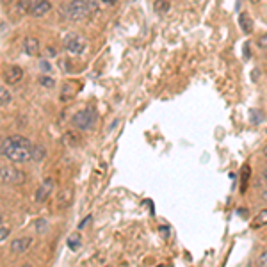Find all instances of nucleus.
Returning a JSON list of instances; mask_svg holds the SVG:
<instances>
[{"instance_id": "nucleus-14", "label": "nucleus", "mask_w": 267, "mask_h": 267, "mask_svg": "<svg viewBox=\"0 0 267 267\" xmlns=\"http://www.w3.org/2000/svg\"><path fill=\"white\" fill-rule=\"evenodd\" d=\"M239 23H241V29L244 34H251V30H253V25H251V18L248 16L246 13H242L241 16H239Z\"/></svg>"}, {"instance_id": "nucleus-24", "label": "nucleus", "mask_w": 267, "mask_h": 267, "mask_svg": "<svg viewBox=\"0 0 267 267\" xmlns=\"http://www.w3.org/2000/svg\"><path fill=\"white\" fill-rule=\"evenodd\" d=\"M259 266L267 267V251H264V253L260 255V259H259Z\"/></svg>"}, {"instance_id": "nucleus-1", "label": "nucleus", "mask_w": 267, "mask_h": 267, "mask_svg": "<svg viewBox=\"0 0 267 267\" xmlns=\"http://www.w3.org/2000/svg\"><path fill=\"white\" fill-rule=\"evenodd\" d=\"M32 142L23 135H9L0 142V153L11 162H27L32 160Z\"/></svg>"}, {"instance_id": "nucleus-12", "label": "nucleus", "mask_w": 267, "mask_h": 267, "mask_svg": "<svg viewBox=\"0 0 267 267\" xmlns=\"http://www.w3.org/2000/svg\"><path fill=\"white\" fill-rule=\"evenodd\" d=\"M77 89H79V86H77V84H73V86H71V82H68L66 86L63 88V91H61V100L66 102V100H70V98H73V96H75V93H77Z\"/></svg>"}, {"instance_id": "nucleus-29", "label": "nucleus", "mask_w": 267, "mask_h": 267, "mask_svg": "<svg viewBox=\"0 0 267 267\" xmlns=\"http://www.w3.org/2000/svg\"><path fill=\"white\" fill-rule=\"evenodd\" d=\"M264 178L267 180V169H266V171H264Z\"/></svg>"}, {"instance_id": "nucleus-32", "label": "nucleus", "mask_w": 267, "mask_h": 267, "mask_svg": "<svg viewBox=\"0 0 267 267\" xmlns=\"http://www.w3.org/2000/svg\"><path fill=\"white\" fill-rule=\"evenodd\" d=\"M0 223H2V214H0Z\"/></svg>"}, {"instance_id": "nucleus-11", "label": "nucleus", "mask_w": 267, "mask_h": 267, "mask_svg": "<svg viewBox=\"0 0 267 267\" xmlns=\"http://www.w3.org/2000/svg\"><path fill=\"white\" fill-rule=\"evenodd\" d=\"M71 201H73V191H71V189H63V191L57 194L55 205H57L59 209H66L68 205H71Z\"/></svg>"}, {"instance_id": "nucleus-17", "label": "nucleus", "mask_w": 267, "mask_h": 267, "mask_svg": "<svg viewBox=\"0 0 267 267\" xmlns=\"http://www.w3.org/2000/svg\"><path fill=\"white\" fill-rule=\"evenodd\" d=\"M64 142H66L68 146H75L77 142H79V135H77V134H73V132L64 134Z\"/></svg>"}, {"instance_id": "nucleus-2", "label": "nucleus", "mask_w": 267, "mask_h": 267, "mask_svg": "<svg viewBox=\"0 0 267 267\" xmlns=\"http://www.w3.org/2000/svg\"><path fill=\"white\" fill-rule=\"evenodd\" d=\"M100 13L98 0H71L64 7V16L70 21H84Z\"/></svg>"}, {"instance_id": "nucleus-31", "label": "nucleus", "mask_w": 267, "mask_h": 267, "mask_svg": "<svg viewBox=\"0 0 267 267\" xmlns=\"http://www.w3.org/2000/svg\"><path fill=\"white\" fill-rule=\"evenodd\" d=\"M251 2H260V0H251Z\"/></svg>"}, {"instance_id": "nucleus-28", "label": "nucleus", "mask_w": 267, "mask_h": 267, "mask_svg": "<svg viewBox=\"0 0 267 267\" xmlns=\"http://www.w3.org/2000/svg\"><path fill=\"white\" fill-rule=\"evenodd\" d=\"M105 4H114V2H116V0H104Z\"/></svg>"}, {"instance_id": "nucleus-7", "label": "nucleus", "mask_w": 267, "mask_h": 267, "mask_svg": "<svg viewBox=\"0 0 267 267\" xmlns=\"http://www.w3.org/2000/svg\"><path fill=\"white\" fill-rule=\"evenodd\" d=\"M52 191H54V180L46 178L45 182L38 187V191H36V201H38V203L46 201L48 200V196L52 194Z\"/></svg>"}, {"instance_id": "nucleus-26", "label": "nucleus", "mask_w": 267, "mask_h": 267, "mask_svg": "<svg viewBox=\"0 0 267 267\" xmlns=\"http://www.w3.org/2000/svg\"><path fill=\"white\" fill-rule=\"evenodd\" d=\"M39 66H41V70H45V71H50V64L46 63V61H41V63H39Z\"/></svg>"}, {"instance_id": "nucleus-15", "label": "nucleus", "mask_w": 267, "mask_h": 267, "mask_svg": "<svg viewBox=\"0 0 267 267\" xmlns=\"http://www.w3.org/2000/svg\"><path fill=\"white\" fill-rule=\"evenodd\" d=\"M45 157H46V148L41 146V144H34L32 146V160L41 162Z\"/></svg>"}, {"instance_id": "nucleus-27", "label": "nucleus", "mask_w": 267, "mask_h": 267, "mask_svg": "<svg viewBox=\"0 0 267 267\" xmlns=\"http://www.w3.org/2000/svg\"><path fill=\"white\" fill-rule=\"evenodd\" d=\"M262 200H264V201H266V203H267V189H266V191L262 192Z\"/></svg>"}, {"instance_id": "nucleus-21", "label": "nucleus", "mask_w": 267, "mask_h": 267, "mask_svg": "<svg viewBox=\"0 0 267 267\" xmlns=\"http://www.w3.org/2000/svg\"><path fill=\"white\" fill-rule=\"evenodd\" d=\"M71 237H73V239H70V241H68V244H70L73 250H77V248H79V244H80L79 235H71Z\"/></svg>"}, {"instance_id": "nucleus-16", "label": "nucleus", "mask_w": 267, "mask_h": 267, "mask_svg": "<svg viewBox=\"0 0 267 267\" xmlns=\"http://www.w3.org/2000/svg\"><path fill=\"white\" fill-rule=\"evenodd\" d=\"M153 7L157 13L164 14V13H167V9H169V2H167V0H157L153 4Z\"/></svg>"}, {"instance_id": "nucleus-5", "label": "nucleus", "mask_w": 267, "mask_h": 267, "mask_svg": "<svg viewBox=\"0 0 267 267\" xmlns=\"http://www.w3.org/2000/svg\"><path fill=\"white\" fill-rule=\"evenodd\" d=\"M64 48L70 54H82L86 50V39L80 34H70L64 39Z\"/></svg>"}, {"instance_id": "nucleus-9", "label": "nucleus", "mask_w": 267, "mask_h": 267, "mask_svg": "<svg viewBox=\"0 0 267 267\" xmlns=\"http://www.w3.org/2000/svg\"><path fill=\"white\" fill-rule=\"evenodd\" d=\"M32 246V237H18L11 242V251L13 253H25Z\"/></svg>"}, {"instance_id": "nucleus-30", "label": "nucleus", "mask_w": 267, "mask_h": 267, "mask_svg": "<svg viewBox=\"0 0 267 267\" xmlns=\"http://www.w3.org/2000/svg\"><path fill=\"white\" fill-rule=\"evenodd\" d=\"M264 155H266V157H267V146L264 148Z\"/></svg>"}, {"instance_id": "nucleus-4", "label": "nucleus", "mask_w": 267, "mask_h": 267, "mask_svg": "<svg viewBox=\"0 0 267 267\" xmlns=\"http://www.w3.org/2000/svg\"><path fill=\"white\" fill-rule=\"evenodd\" d=\"M96 120H98V114L93 107H88V109H82L75 116L71 118V123L73 127L79 130H91L95 127Z\"/></svg>"}, {"instance_id": "nucleus-22", "label": "nucleus", "mask_w": 267, "mask_h": 267, "mask_svg": "<svg viewBox=\"0 0 267 267\" xmlns=\"http://www.w3.org/2000/svg\"><path fill=\"white\" fill-rule=\"evenodd\" d=\"M257 45L260 46V48H264V50H267V34H264V36H260L259 41H257Z\"/></svg>"}, {"instance_id": "nucleus-25", "label": "nucleus", "mask_w": 267, "mask_h": 267, "mask_svg": "<svg viewBox=\"0 0 267 267\" xmlns=\"http://www.w3.org/2000/svg\"><path fill=\"white\" fill-rule=\"evenodd\" d=\"M45 230H46V221H45V219H43V221L39 219V221H38V232L41 234V232H45Z\"/></svg>"}, {"instance_id": "nucleus-23", "label": "nucleus", "mask_w": 267, "mask_h": 267, "mask_svg": "<svg viewBox=\"0 0 267 267\" xmlns=\"http://www.w3.org/2000/svg\"><path fill=\"white\" fill-rule=\"evenodd\" d=\"M7 237H9V228H5V226H0V242H4Z\"/></svg>"}, {"instance_id": "nucleus-10", "label": "nucleus", "mask_w": 267, "mask_h": 267, "mask_svg": "<svg viewBox=\"0 0 267 267\" xmlns=\"http://www.w3.org/2000/svg\"><path fill=\"white\" fill-rule=\"evenodd\" d=\"M23 52H25L29 57H36V55H39V41L36 38H25V41H23Z\"/></svg>"}, {"instance_id": "nucleus-20", "label": "nucleus", "mask_w": 267, "mask_h": 267, "mask_svg": "<svg viewBox=\"0 0 267 267\" xmlns=\"http://www.w3.org/2000/svg\"><path fill=\"white\" fill-rule=\"evenodd\" d=\"M242 171H244V176H242V185H241V191H246L248 175H250V167H248V166H244V167H242Z\"/></svg>"}, {"instance_id": "nucleus-3", "label": "nucleus", "mask_w": 267, "mask_h": 267, "mask_svg": "<svg viewBox=\"0 0 267 267\" xmlns=\"http://www.w3.org/2000/svg\"><path fill=\"white\" fill-rule=\"evenodd\" d=\"M27 175L14 166H0V185H23Z\"/></svg>"}, {"instance_id": "nucleus-19", "label": "nucleus", "mask_w": 267, "mask_h": 267, "mask_svg": "<svg viewBox=\"0 0 267 267\" xmlns=\"http://www.w3.org/2000/svg\"><path fill=\"white\" fill-rule=\"evenodd\" d=\"M39 84H41V86H45V88H54V86H55L54 79H52V77H46V75L39 77Z\"/></svg>"}, {"instance_id": "nucleus-6", "label": "nucleus", "mask_w": 267, "mask_h": 267, "mask_svg": "<svg viewBox=\"0 0 267 267\" xmlns=\"http://www.w3.org/2000/svg\"><path fill=\"white\" fill-rule=\"evenodd\" d=\"M23 79V70H21L20 66H16V64H11V66H7L5 68V71H4V80L7 84H18L20 80Z\"/></svg>"}, {"instance_id": "nucleus-18", "label": "nucleus", "mask_w": 267, "mask_h": 267, "mask_svg": "<svg viewBox=\"0 0 267 267\" xmlns=\"http://www.w3.org/2000/svg\"><path fill=\"white\" fill-rule=\"evenodd\" d=\"M11 98H13V96H11V93H9L5 88H2V86H0V104H2V105L9 104V102H11Z\"/></svg>"}, {"instance_id": "nucleus-8", "label": "nucleus", "mask_w": 267, "mask_h": 267, "mask_svg": "<svg viewBox=\"0 0 267 267\" xmlns=\"http://www.w3.org/2000/svg\"><path fill=\"white\" fill-rule=\"evenodd\" d=\"M50 9H52L50 0H34L32 7H30V14L36 18H41V16H45Z\"/></svg>"}, {"instance_id": "nucleus-13", "label": "nucleus", "mask_w": 267, "mask_h": 267, "mask_svg": "<svg viewBox=\"0 0 267 267\" xmlns=\"http://www.w3.org/2000/svg\"><path fill=\"white\" fill-rule=\"evenodd\" d=\"M262 226H267V209L266 210H260L259 214H257V217L253 219V223H251V228H262Z\"/></svg>"}]
</instances>
